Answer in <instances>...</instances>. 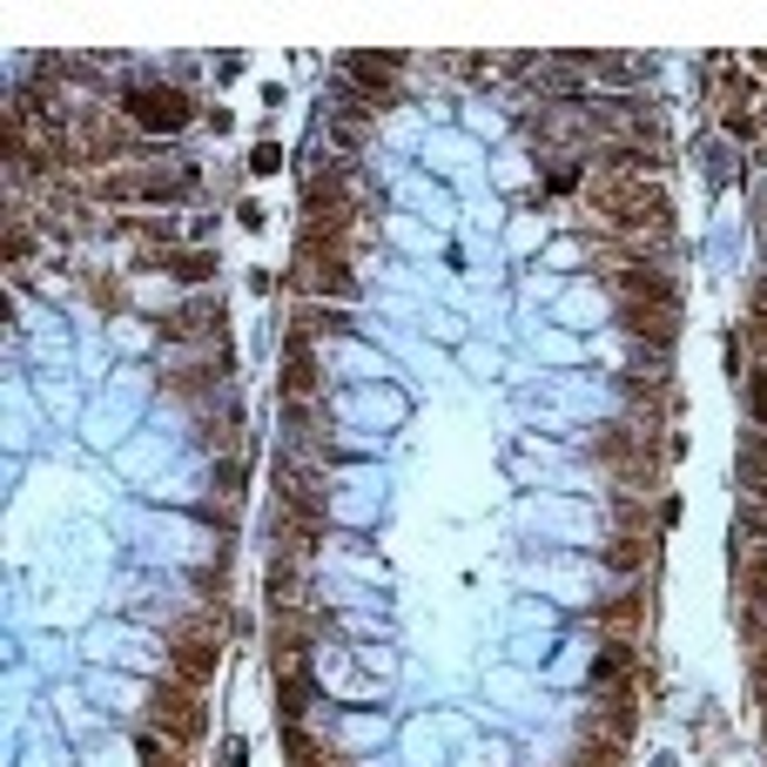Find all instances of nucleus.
<instances>
[{"label": "nucleus", "mask_w": 767, "mask_h": 767, "mask_svg": "<svg viewBox=\"0 0 767 767\" xmlns=\"http://www.w3.org/2000/svg\"><path fill=\"white\" fill-rule=\"evenodd\" d=\"M122 115L162 135V128H183V122H189V102H183L176 89H128V95H122Z\"/></svg>", "instance_id": "1"}, {"label": "nucleus", "mask_w": 767, "mask_h": 767, "mask_svg": "<svg viewBox=\"0 0 767 767\" xmlns=\"http://www.w3.org/2000/svg\"><path fill=\"white\" fill-rule=\"evenodd\" d=\"M216 653H222V646H216L209 633L189 640V646H176V680H183V687H203V680L216 673Z\"/></svg>", "instance_id": "2"}, {"label": "nucleus", "mask_w": 767, "mask_h": 767, "mask_svg": "<svg viewBox=\"0 0 767 767\" xmlns=\"http://www.w3.org/2000/svg\"><path fill=\"white\" fill-rule=\"evenodd\" d=\"M397 54H351V81H364V89H397Z\"/></svg>", "instance_id": "3"}, {"label": "nucleus", "mask_w": 767, "mask_h": 767, "mask_svg": "<svg viewBox=\"0 0 767 767\" xmlns=\"http://www.w3.org/2000/svg\"><path fill=\"white\" fill-rule=\"evenodd\" d=\"M626 673H633V646H620V640H613V646L600 653V666H592V680H600V687H620Z\"/></svg>", "instance_id": "4"}, {"label": "nucleus", "mask_w": 767, "mask_h": 767, "mask_svg": "<svg viewBox=\"0 0 767 767\" xmlns=\"http://www.w3.org/2000/svg\"><path fill=\"white\" fill-rule=\"evenodd\" d=\"M740 585L754 592V607H767V546H760V552H747V566H740Z\"/></svg>", "instance_id": "5"}, {"label": "nucleus", "mask_w": 767, "mask_h": 767, "mask_svg": "<svg viewBox=\"0 0 767 767\" xmlns=\"http://www.w3.org/2000/svg\"><path fill=\"white\" fill-rule=\"evenodd\" d=\"M640 559H646V539H613L607 546V566H620V572H633Z\"/></svg>", "instance_id": "6"}, {"label": "nucleus", "mask_w": 767, "mask_h": 767, "mask_svg": "<svg viewBox=\"0 0 767 767\" xmlns=\"http://www.w3.org/2000/svg\"><path fill=\"white\" fill-rule=\"evenodd\" d=\"M740 532L767 546V498H747V505H740Z\"/></svg>", "instance_id": "7"}, {"label": "nucleus", "mask_w": 767, "mask_h": 767, "mask_svg": "<svg viewBox=\"0 0 767 767\" xmlns=\"http://www.w3.org/2000/svg\"><path fill=\"white\" fill-rule=\"evenodd\" d=\"M168 270H176V277H189V283H196V277H209V256H168Z\"/></svg>", "instance_id": "8"}, {"label": "nucleus", "mask_w": 767, "mask_h": 767, "mask_svg": "<svg viewBox=\"0 0 767 767\" xmlns=\"http://www.w3.org/2000/svg\"><path fill=\"white\" fill-rule=\"evenodd\" d=\"M607 620H613V626H640V600H620V607H613Z\"/></svg>", "instance_id": "9"}, {"label": "nucleus", "mask_w": 767, "mask_h": 767, "mask_svg": "<svg viewBox=\"0 0 767 767\" xmlns=\"http://www.w3.org/2000/svg\"><path fill=\"white\" fill-rule=\"evenodd\" d=\"M760 694H767V666H760Z\"/></svg>", "instance_id": "10"}]
</instances>
